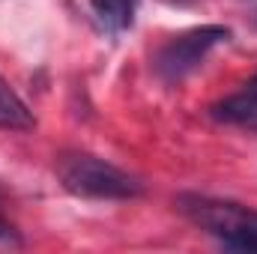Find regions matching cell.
I'll list each match as a JSON object with an SVG mask.
<instances>
[{"instance_id":"cell-1","label":"cell","mask_w":257,"mask_h":254,"mask_svg":"<svg viewBox=\"0 0 257 254\" xmlns=\"http://www.w3.org/2000/svg\"><path fill=\"white\" fill-rule=\"evenodd\" d=\"M54 174L69 194L87 200H132L144 186L128 171L90 156V153H63L54 162Z\"/></svg>"},{"instance_id":"cell-2","label":"cell","mask_w":257,"mask_h":254,"mask_svg":"<svg viewBox=\"0 0 257 254\" xmlns=\"http://www.w3.org/2000/svg\"><path fill=\"white\" fill-rule=\"evenodd\" d=\"M177 209L209 233L212 239L224 242L236 251H257V209H248L233 200L203 197V194H183L177 197Z\"/></svg>"},{"instance_id":"cell-3","label":"cell","mask_w":257,"mask_h":254,"mask_svg":"<svg viewBox=\"0 0 257 254\" xmlns=\"http://www.w3.org/2000/svg\"><path fill=\"white\" fill-rule=\"evenodd\" d=\"M230 39V30L227 27H218V24H203V27H194L186 30L180 36H174L171 42H165L153 60V69L162 81L168 84H180L183 78H189L197 66L206 60V54L212 48H218L221 42Z\"/></svg>"},{"instance_id":"cell-4","label":"cell","mask_w":257,"mask_h":254,"mask_svg":"<svg viewBox=\"0 0 257 254\" xmlns=\"http://www.w3.org/2000/svg\"><path fill=\"white\" fill-rule=\"evenodd\" d=\"M209 117L215 123H224V126H239L248 129V132H257V87L248 84L242 93L215 102L209 108Z\"/></svg>"},{"instance_id":"cell-5","label":"cell","mask_w":257,"mask_h":254,"mask_svg":"<svg viewBox=\"0 0 257 254\" xmlns=\"http://www.w3.org/2000/svg\"><path fill=\"white\" fill-rule=\"evenodd\" d=\"M135 3L138 0H90V12L105 33H120L135 18Z\"/></svg>"},{"instance_id":"cell-6","label":"cell","mask_w":257,"mask_h":254,"mask_svg":"<svg viewBox=\"0 0 257 254\" xmlns=\"http://www.w3.org/2000/svg\"><path fill=\"white\" fill-rule=\"evenodd\" d=\"M36 126L30 108L21 102V96L0 78V129H9V132H27V129Z\"/></svg>"},{"instance_id":"cell-7","label":"cell","mask_w":257,"mask_h":254,"mask_svg":"<svg viewBox=\"0 0 257 254\" xmlns=\"http://www.w3.org/2000/svg\"><path fill=\"white\" fill-rule=\"evenodd\" d=\"M0 245H21L18 233H15V230H12V224H6L3 218H0Z\"/></svg>"},{"instance_id":"cell-8","label":"cell","mask_w":257,"mask_h":254,"mask_svg":"<svg viewBox=\"0 0 257 254\" xmlns=\"http://www.w3.org/2000/svg\"><path fill=\"white\" fill-rule=\"evenodd\" d=\"M168 3H177V6H189V3H197V0H168Z\"/></svg>"},{"instance_id":"cell-9","label":"cell","mask_w":257,"mask_h":254,"mask_svg":"<svg viewBox=\"0 0 257 254\" xmlns=\"http://www.w3.org/2000/svg\"><path fill=\"white\" fill-rule=\"evenodd\" d=\"M251 18H254V24H257V0H251Z\"/></svg>"}]
</instances>
